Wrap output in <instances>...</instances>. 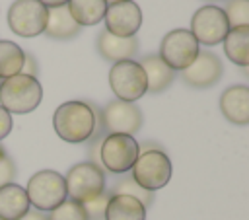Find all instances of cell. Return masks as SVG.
<instances>
[{"label":"cell","mask_w":249,"mask_h":220,"mask_svg":"<svg viewBox=\"0 0 249 220\" xmlns=\"http://www.w3.org/2000/svg\"><path fill=\"white\" fill-rule=\"evenodd\" d=\"M193 37L198 41V45H218L224 41V37L230 31V23L226 19L224 8L214 6V4H206L200 6L193 18H191V29Z\"/></svg>","instance_id":"30bf717a"},{"label":"cell","mask_w":249,"mask_h":220,"mask_svg":"<svg viewBox=\"0 0 249 220\" xmlns=\"http://www.w3.org/2000/svg\"><path fill=\"white\" fill-rule=\"evenodd\" d=\"M109 197H111V193L105 189V191H103L101 195H97L95 199H91V201H88V202H82L88 220H103V214H105V206H107V202H109Z\"/></svg>","instance_id":"484cf974"},{"label":"cell","mask_w":249,"mask_h":220,"mask_svg":"<svg viewBox=\"0 0 249 220\" xmlns=\"http://www.w3.org/2000/svg\"><path fill=\"white\" fill-rule=\"evenodd\" d=\"M103 19L109 33L117 37H134L142 25V10L132 0H121L107 4Z\"/></svg>","instance_id":"7c38bea8"},{"label":"cell","mask_w":249,"mask_h":220,"mask_svg":"<svg viewBox=\"0 0 249 220\" xmlns=\"http://www.w3.org/2000/svg\"><path fill=\"white\" fill-rule=\"evenodd\" d=\"M18 220H47V214L45 212H39V210H27L21 218H18Z\"/></svg>","instance_id":"f546056e"},{"label":"cell","mask_w":249,"mask_h":220,"mask_svg":"<svg viewBox=\"0 0 249 220\" xmlns=\"http://www.w3.org/2000/svg\"><path fill=\"white\" fill-rule=\"evenodd\" d=\"M198 51H200V45L193 37V33L189 29L179 27V29H171L169 33H165L158 55L173 72L175 70L183 72L196 58Z\"/></svg>","instance_id":"ba28073f"},{"label":"cell","mask_w":249,"mask_h":220,"mask_svg":"<svg viewBox=\"0 0 249 220\" xmlns=\"http://www.w3.org/2000/svg\"><path fill=\"white\" fill-rule=\"evenodd\" d=\"M66 195L76 202H88L105 191V171L93 162H80L64 175Z\"/></svg>","instance_id":"5b68a950"},{"label":"cell","mask_w":249,"mask_h":220,"mask_svg":"<svg viewBox=\"0 0 249 220\" xmlns=\"http://www.w3.org/2000/svg\"><path fill=\"white\" fill-rule=\"evenodd\" d=\"M97 123L105 134H134L140 130L144 117L136 103L113 99L99 113Z\"/></svg>","instance_id":"52a82bcc"},{"label":"cell","mask_w":249,"mask_h":220,"mask_svg":"<svg viewBox=\"0 0 249 220\" xmlns=\"http://www.w3.org/2000/svg\"><path fill=\"white\" fill-rule=\"evenodd\" d=\"M14 179H16V164L6 154L4 158H0V187L14 183Z\"/></svg>","instance_id":"4316f807"},{"label":"cell","mask_w":249,"mask_h":220,"mask_svg":"<svg viewBox=\"0 0 249 220\" xmlns=\"http://www.w3.org/2000/svg\"><path fill=\"white\" fill-rule=\"evenodd\" d=\"M107 4H113V2H121V0H105Z\"/></svg>","instance_id":"d6a6232c"},{"label":"cell","mask_w":249,"mask_h":220,"mask_svg":"<svg viewBox=\"0 0 249 220\" xmlns=\"http://www.w3.org/2000/svg\"><path fill=\"white\" fill-rule=\"evenodd\" d=\"M111 195H128V197H132V199H136V201H140L142 204H144V208H148L152 202H154V193H150V191H146V189H142L130 175H124V177H119L117 181H115V185L111 187V191H109Z\"/></svg>","instance_id":"603a6c76"},{"label":"cell","mask_w":249,"mask_h":220,"mask_svg":"<svg viewBox=\"0 0 249 220\" xmlns=\"http://www.w3.org/2000/svg\"><path fill=\"white\" fill-rule=\"evenodd\" d=\"M138 64L144 70L146 76V92L150 93H161L163 90H167L173 84L175 72L160 58V55H144Z\"/></svg>","instance_id":"2e32d148"},{"label":"cell","mask_w":249,"mask_h":220,"mask_svg":"<svg viewBox=\"0 0 249 220\" xmlns=\"http://www.w3.org/2000/svg\"><path fill=\"white\" fill-rule=\"evenodd\" d=\"M222 43L226 56L233 64L241 68L249 66V27H230Z\"/></svg>","instance_id":"ffe728a7"},{"label":"cell","mask_w":249,"mask_h":220,"mask_svg":"<svg viewBox=\"0 0 249 220\" xmlns=\"http://www.w3.org/2000/svg\"><path fill=\"white\" fill-rule=\"evenodd\" d=\"M25 53L19 45L8 39H0V80L12 78L21 72Z\"/></svg>","instance_id":"7402d4cb"},{"label":"cell","mask_w":249,"mask_h":220,"mask_svg":"<svg viewBox=\"0 0 249 220\" xmlns=\"http://www.w3.org/2000/svg\"><path fill=\"white\" fill-rule=\"evenodd\" d=\"M43 99V88L37 78L27 74H16L0 80V105L12 115L31 113Z\"/></svg>","instance_id":"7a4b0ae2"},{"label":"cell","mask_w":249,"mask_h":220,"mask_svg":"<svg viewBox=\"0 0 249 220\" xmlns=\"http://www.w3.org/2000/svg\"><path fill=\"white\" fill-rule=\"evenodd\" d=\"M4 156H6V150H4L2 146H0V158H4Z\"/></svg>","instance_id":"1f68e13d"},{"label":"cell","mask_w":249,"mask_h":220,"mask_svg":"<svg viewBox=\"0 0 249 220\" xmlns=\"http://www.w3.org/2000/svg\"><path fill=\"white\" fill-rule=\"evenodd\" d=\"M109 86L117 99L134 103L146 93V76L142 66L136 60L115 62L109 70Z\"/></svg>","instance_id":"9c48e42d"},{"label":"cell","mask_w":249,"mask_h":220,"mask_svg":"<svg viewBox=\"0 0 249 220\" xmlns=\"http://www.w3.org/2000/svg\"><path fill=\"white\" fill-rule=\"evenodd\" d=\"M224 66L218 55L210 51H198L196 58L181 72V78L191 88H210L222 78Z\"/></svg>","instance_id":"4fadbf2b"},{"label":"cell","mask_w":249,"mask_h":220,"mask_svg":"<svg viewBox=\"0 0 249 220\" xmlns=\"http://www.w3.org/2000/svg\"><path fill=\"white\" fill-rule=\"evenodd\" d=\"M66 8L74 18V21L82 27V25L99 23L105 16L107 2L105 0H68Z\"/></svg>","instance_id":"44dd1931"},{"label":"cell","mask_w":249,"mask_h":220,"mask_svg":"<svg viewBox=\"0 0 249 220\" xmlns=\"http://www.w3.org/2000/svg\"><path fill=\"white\" fill-rule=\"evenodd\" d=\"M54 132L70 144H82L91 138L97 128V111L91 103L72 99L56 107L53 115Z\"/></svg>","instance_id":"6da1fadb"},{"label":"cell","mask_w":249,"mask_h":220,"mask_svg":"<svg viewBox=\"0 0 249 220\" xmlns=\"http://www.w3.org/2000/svg\"><path fill=\"white\" fill-rule=\"evenodd\" d=\"M37 72H39V66H37V60L31 53H25V58H23V66H21V72L19 74H27V76H33L37 78Z\"/></svg>","instance_id":"83f0119b"},{"label":"cell","mask_w":249,"mask_h":220,"mask_svg":"<svg viewBox=\"0 0 249 220\" xmlns=\"http://www.w3.org/2000/svg\"><path fill=\"white\" fill-rule=\"evenodd\" d=\"M29 210V199L23 187L18 183H8L0 187V218L18 220Z\"/></svg>","instance_id":"ac0fdd59"},{"label":"cell","mask_w":249,"mask_h":220,"mask_svg":"<svg viewBox=\"0 0 249 220\" xmlns=\"http://www.w3.org/2000/svg\"><path fill=\"white\" fill-rule=\"evenodd\" d=\"M25 193L29 199V206L39 212H51L68 199L64 177L54 169H41L33 173L27 181Z\"/></svg>","instance_id":"3957f363"},{"label":"cell","mask_w":249,"mask_h":220,"mask_svg":"<svg viewBox=\"0 0 249 220\" xmlns=\"http://www.w3.org/2000/svg\"><path fill=\"white\" fill-rule=\"evenodd\" d=\"M45 8H58V6H66L68 0H39Z\"/></svg>","instance_id":"4dcf8cb0"},{"label":"cell","mask_w":249,"mask_h":220,"mask_svg":"<svg viewBox=\"0 0 249 220\" xmlns=\"http://www.w3.org/2000/svg\"><path fill=\"white\" fill-rule=\"evenodd\" d=\"M220 111L233 125L249 123V88L243 84L230 86L220 95Z\"/></svg>","instance_id":"9a60e30c"},{"label":"cell","mask_w":249,"mask_h":220,"mask_svg":"<svg viewBox=\"0 0 249 220\" xmlns=\"http://www.w3.org/2000/svg\"><path fill=\"white\" fill-rule=\"evenodd\" d=\"M12 115L0 105V140L2 138H6L8 134H10V130H12Z\"/></svg>","instance_id":"f1b7e54d"},{"label":"cell","mask_w":249,"mask_h":220,"mask_svg":"<svg viewBox=\"0 0 249 220\" xmlns=\"http://www.w3.org/2000/svg\"><path fill=\"white\" fill-rule=\"evenodd\" d=\"M206 2H218V0H206Z\"/></svg>","instance_id":"836d02e7"},{"label":"cell","mask_w":249,"mask_h":220,"mask_svg":"<svg viewBox=\"0 0 249 220\" xmlns=\"http://www.w3.org/2000/svg\"><path fill=\"white\" fill-rule=\"evenodd\" d=\"M171 173L173 165L163 150L140 152L134 165L130 167V177L150 193H156L158 189L165 187L171 179Z\"/></svg>","instance_id":"277c9868"},{"label":"cell","mask_w":249,"mask_h":220,"mask_svg":"<svg viewBox=\"0 0 249 220\" xmlns=\"http://www.w3.org/2000/svg\"><path fill=\"white\" fill-rule=\"evenodd\" d=\"M103 220H146V208L128 195H111Z\"/></svg>","instance_id":"d6986e66"},{"label":"cell","mask_w":249,"mask_h":220,"mask_svg":"<svg viewBox=\"0 0 249 220\" xmlns=\"http://www.w3.org/2000/svg\"><path fill=\"white\" fill-rule=\"evenodd\" d=\"M47 8L39 0H16L8 10V25L18 37H37L45 31Z\"/></svg>","instance_id":"8fae6325"},{"label":"cell","mask_w":249,"mask_h":220,"mask_svg":"<svg viewBox=\"0 0 249 220\" xmlns=\"http://www.w3.org/2000/svg\"><path fill=\"white\" fill-rule=\"evenodd\" d=\"M138 49H140L138 37H117L107 29L99 31L97 35V53L105 60H111L113 64L121 60H134Z\"/></svg>","instance_id":"5bb4252c"},{"label":"cell","mask_w":249,"mask_h":220,"mask_svg":"<svg viewBox=\"0 0 249 220\" xmlns=\"http://www.w3.org/2000/svg\"><path fill=\"white\" fill-rule=\"evenodd\" d=\"M224 14L230 27H249V0H228Z\"/></svg>","instance_id":"cb8c5ba5"},{"label":"cell","mask_w":249,"mask_h":220,"mask_svg":"<svg viewBox=\"0 0 249 220\" xmlns=\"http://www.w3.org/2000/svg\"><path fill=\"white\" fill-rule=\"evenodd\" d=\"M47 220H88L84 206L72 199H66L62 204L53 208L47 216Z\"/></svg>","instance_id":"d4e9b609"},{"label":"cell","mask_w":249,"mask_h":220,"mask_svg":"<svg viewBox=\"0 0 249 220\" xmlns=\"http://www.w3.org/2000/svg\"><path fill=\"white\" fill-rule=\"evenodd\" d=\"M138 158V142L130 134H105L99 146V165L109 173L130 171Z\"/></svg>","instance_id":"8992f818"},{"label":"cell","mask_w":249,"mask_h":220,"mask_svg":"<svg viewBox=\"0 0 249 220\" xmlns=\"http://www.w3.org/2000/svg\"><path fill=\"white\" fill-rule=\"evenodd\" d=\"M0 220H2V218H0Z\"/></svg>","instance_id":"e575fe53"},{"label":"cell","mask_w":249,"mask_h":220,"mask_svg":"<svg viewBox=\"0 0 249 220\" xmlns=\"http://www.w3.org/2000/svg\"><path fill=\"white\" fill-rule=\"evenodd\" d=\"M80 25L74 21L66 6L58 8H47V23H45V35L51 39H74L80 33Z\"/></svg>","instance_id":"e0dca14e"}]
</instances>
